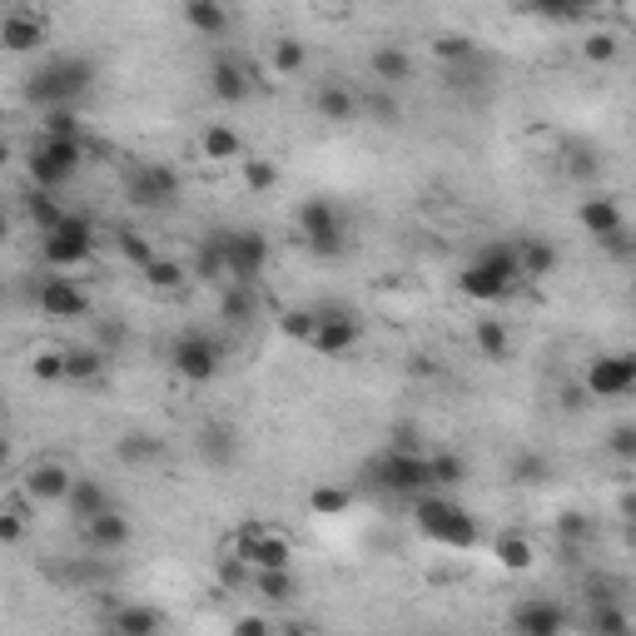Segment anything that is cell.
<instances>
[{"label": "cell", "mask_w": 636, "mask_h": 636, "mask_svg": "<svg viewBox=\"0 0 636 636\" xmlns=\"http://www.w3.org/2000/svg\"><path fill=\"white\" fill-rule=\"evenodd\" d=\"M90 90H94V60L90 55H55L25 75V100L40 110L80 105Z\"/></svg>", "instance_id": "6da1fadb"}, {"label": "cell", "mask_w": 636, "mask_h": 636, "mask_svg": "<svg viewBox=\"0 0 636 636\" xmlns=\"http://www.w3.org/2000/svg\"><path fill=\"white\" fill-rule=\"evenodd\" d=\"M522 283V264H518V244L503 239V244H487L468 269L458 274V294L472 304H497Z\"/></svg>", "instance_id": "7a4b0ae2"}, {"label": "cell", "mask_w": 636, "mask_h": 636, "mask_svg": "<svg viewBox=\"0 0 636 636\" xmlns=\"http://www.w3.org/2000/svg\"><path fill=\"white\" fill-rule=\"evenodd\" d=\"M412 522H418V532H423L428 543L453 547V552H468V547L483 543V527H478V518H472L462 503L443 497L437 487L418 497V507H412Z\"/></svg>", "instance_id": "3957f363"}, {"label": "cell", "mask_w": 636, "mask_h": 636, "mask_svg": "<svg viewBox=\"0 0 636 636\" xmlns=\"http://www.w3.org/2000/svg\"><path fill=\"white\" fill-rule=\"evenodd\" d=\"M94 144L85 140V135H46L40 130V140L30 144V179H36V189H60L71 185L75 175H80V165L90 160Z\"/></svg>", "instance_id": "277c9868"}, {"label": "cell", "mask_w": 636, "mask_h": 636, "mask_svg": "<svg viewBox=\"0 0 636 636\" xmlns=\"http://www.w3.org/2000/svg\"><path fill=\"white\" fill-rule=\"evenodd\" d=\"M364 478H368V487L393 493V497H423V493H433V468H428V458H418L412 448L378 453V458L364 468Z\"/></svg>", "instance_id": "5b68a950"}, {"label": "cell", "mask_w": 636, "mask_h": 636, "mask_svg": "<svg viewBox=\"0 0 636 636\" xmlns=\"http://www.w3.org/2000/svg\"><path fill=\"white\" fill-rule=\"evenodd\" d=\"M298 239H304L308 254H318V259H339V254H348V219H343V209L333 200L308 194L298 204Z\"/></svg>", "instance_id": "8992f818"}, {"label": "cell", "mask_w": 636, "mask_h": 636, "mask_svg": "<svg viewBox=\"0 0 636 636\" xmlns=\"http://www.w3.org/2000/svg\"><path fill=\"white\" fill-rule=\"evenodd\" d=\"M169 368H175L185 383H209V378L225 368V343L204 329H185L169 343Z\"/></svg>", "instance_id": "52a82bcc"}, {"label": "cell", "mask_w": 636, "mask_h": 636, "mask_svg": "<svg viewBox=\"0 0 636 636\" xmlns=\"http://www.w3.org/2000/svg\"><path fill=\"white\" fill-rule=\"evenodd\" d=\"M125 200L135 209H175L179 204V175L169 165H154V160H140V165L125 169Z\"/></svg>", "instance_id": "ba28073f"}, {"label": "cell", "mask_w": 636, "mask_h": 636, "mask_svg": "<svg viewBox=\"0 0 636 636\" xmlns=\"http://www.w3.org/2000/svg\"><path fill=\"white\" fill-rule=\"evenodd\" d=\"M90 249H94V225L85 214H65V225L40 239V259H46L50 269H80V264L90 259Z\"/></svg>", "instance_id": "9c48e42d"}, {"label": "cell", "mask_w": 636, "mask_h": 636, "mask_svg": "<svg viewBox=\"0 0 636 636\" xmlns=\"http://www.w3.org/2000/svg\"><path fill=\"white\" fill-rule=\"evenodd\" d=\"M358 339H364L358 314H348L343 304H318V329H314V339H308V348H314L318 358H343L348 348H358Z\"/></svg>", "instance_id": "30bf717a"}, {"label": "cell", "mask_w": 636, "mask_h": 636, "mask_svg": "<svg viewBox=\"0 0 636 636\" xmlns=\"http://www.w3.org/2000/svg\"><path fill=\"white\" fill-rule=\"evenodd\" d=\"M577 219H582V229H587L601 249H612V254H626V249H632V244H626L622 204H616L612 194H592V200H582Z\"/></svg>", "instance_id": "8fae6325"}, {"label": "cell", "mask_w": 636, "mask_h": 636, "mask_svg": "<svg viewBox=\"0 0 636 636\" xmlns=\"http://www.w3.org/2000/svg\"><path fill=\"white\" fill-rule=\"evenodd\" d=\"M269 254L274 249L259 229H229V283H259Z\"/></svg>", "instance_id": "7c38bea8"}, {"label": "cell", "mask_w": 636, "mask_h": 636, "mask_svg": "<svg viewBox=\"0 0 636 636\" xmlns=\"http://www.w3.org/2000/svg\"><path fill=\"white\" fill-rule=\"evenodd\" d=\"M587 393L592 398H626V393H636V354H601L587 368Z\"/></svg>", "instance_id": "4fadbf2b"}, {"label": "cell", "mask_w": 636, "mask_h": 636, "mask_svg": "<svg viewBox=\"0 0 636 636\" xmlns=\"http://www.w3.org/2000/svg\"><path fill=\"white\" fill-rule=\"evenodd\" d=\"M36 308L46 318H85L90 314V298H85V289L80 283H71V279H40L36 283Z\"/></svg>", "instance_id": "5bb4252c"}, {"label": "cell", "mask_w": 636, "mask_h": 636, "mask_svg": "<svg viewBox=\"0 0 636 636\" xmlns=\"http://www.w3.org/2000/svg\"><path fill=\"white\" fill-rule=\"evenodd\" d=\"M209 94L219 105H244L249 94H254V71L239 55H219L209 65Z\"/></svg>", "instance_id": "9a60e30c"}, {"label": "cell", "mask_w": 636, "mask_h": 636, "mask_svg": "<svg viewBox=\"0 0 636 636\" xmlns=\"http://www.w3.org/2000/svg\"><path fill=\"white\" fill-rule=\"evenodd\" d=\"M507 622H512V632H522V636H557L567 626V612L552 597H527V601L512 607Z\"/></svg>", "instance_id": "2e32d148"}, {"label": "cell", "mask_w": 636, "mask_h": 636, "mask_svg": "<svg viewBox=\"0 0 636 636\" xmlns=\"http://www.w3.org/2000/svg\"><path fill=\"white\" fill-rule=\"evenodd\" d=\"M75 487V472L55 458H40L36 468L25 472V497H36V503H65Z\"/></svg>", "instance_id": "e0dca14e"}, {"label": "cell", "mask_w": 636, "mask_h": 636, "mask_svg": "<svg viewBox=\"0 0 636 636\" xmlns=\"http://www.w3.org/2000/svg\"><path fill=\"white\" fill-rule=\"evenodd\" d=\"M314 110H318V119H329V125H348V119L364 115V94L343 80H323L314 90Z\"/></svg>", "instance_id": "ac0fdd59"}, {"label": "cell", "mask_w": 636, "mask_h": 636, "mask_svg": "<svg viewBox=\"0 0 636 636\" xmlns=\"http://www.w3.org/2000/svg\"><path fill=\"white\" fill-rule=\"evenodd\" d=\"M65 507H71V518L85 527V522H94L100 512H110V507H115V497H110V487L100 483V478L75 472V487H71V497H65Z\"/></svg>", "instance_id": "d6986e66"}, {"label": "cell", "mask_w": 636, "mask_h": 636, "mask_svg": "<svg viewBox=\"0 0 636 636\" xmlns=\"http://www.w3.org/2000/svg\"><path fill=\"white\" fill-rule=\"evenodd\" d=\"M194 279L200 283H229V229H209L194 249Z\"/></svg>", "instance_id": "ffe728a7"}, {"label": "cell", "mask_w": 636, "mask_h": 636, "mask_svg": "<svg viewBox=\"0 0 636 636\" xmlns=\"http://www.w3.org/2000/svg\"><path fill=\"white\" fill-rule=\"evenodd\" d=\"M135 537L130 518L119 512V507H110V512H100L94 522H85V543L94 547V552H125Z\"/></svg>", "instance_id": "44dd1931"}, {"label": "cell", "mask_w": 636, "mask_h": 636, "mask_svg": "<svg viewBox=\"0 0 636 636\" xmlns=\"http://www.w3.org/2000/svg\"><path fill=\"white\" fill-rule=\"evenodd\" d=\"M0 46L11 50V55H30V50L46 46V21L30 11H11L5 25H0Z\"/></svg>", "instance_id": "7402d4cb"}, {"label": "cell", "mask_w": 636, "mask_h": 636, "mask_svg": "<svg viewBox=\"0 0 636 636\" xmlns=\"http://www.w3.org/2000/svg\"><path fill=\"white\" fill-rule=\"evenodd\" d=\"M219 318H225L229 329H249V323L259 318V283H225Z\"/></svg>", "instance_id": "603a6c76"}, {"label": "cell", "mask_w": 636, "mask_h": 636, "mask_svg": "<svg viewBox=\"0 0 636 636\" xmlns=\"http://www.w3.org/2000/svg\"><path fill=\"white\" fill-rule=\"evenodd\" d=\"M179 11H185V25L194 30L200 40H219L229 30V11L225 0H179Z\"/></svg>", "instance_id": "cb8c5ba5"}, {"label": "cell", "mask_w": 636, "mask_h": 636, "mask_svg": "<svg viewBox=\"0 0 636 636\" xmlns=\"http://www.w3.org/2000/svg\"><path fill=\"white\" fill-rule=\"evenodd\" d=\"M368 71H373V80L383 90H398V85L412 80V55L403 46H378L373 60H368Z\"/></svg>", "instance_id": "d4e9b609"}, {"label": "cell", "mask_w": 636, "mask_h": 636, "mask_svg": "<svg viewBox=\"0 0 636 636\" xmlns=\"http://www.w3.org/2000/svg\"><path fill=\"white\" fill-rule=\"evenodd\" d=\"M105 626H110V632H119V636H154V632H165V612L119 601V612H110V616H105Z\"/></svg>", "instance_id": "484cf974"}, {"label": "cell", "mask_w": 636, "mask_h": 636, "mask_svg": "<svg viewBox=\"0 0 636 636\" xmlns=\"http://www.w3.org/2000/svg\"><path fill=\"white\" fill-rule=\"evenodd\" d=\"M200 458L209 462V468H229V462L239 458V433L229 423L200 428Z\"/></svg>", "instance_id": "4316f807"}, {"label": "cell", "mask_w": 636, "mask_h": 636, "mask_svg": "<svg viewBox=\"0 0 636 636\" xmlns=\"http://www.w3.org/2000/svg\"><path fill=\"white\" fill-rule=\"evenodd\" d=\"M110 368V354L100 343H85V348H65V383H94V378Z\"/></svg>", "instance_id": "83f0119b"}, {"label": "cell", "mask_w": 636, "mask_h": 636, "mask_svg": "<svg viewBox=\"0 0 636 636\" xmlns=\"http://www.w3.org/2000/svg\"><path fill=\"white\" fill-rule=\"evenodd\" d=\"M512 244H518L522 279H547V274L557 269V249L547 244V239H537V234H522V239H512Z\"/></svg>", "instance_id": "f1b7e54d"}, {"label": "cell", "mask_w": 636, "mask_h": 636, "mask_svg": "<svg viewBox=\"0 0 636 636\" xmlns=\"http://www.w3.org/2000/svg\"><path fill=\"white\" fill-rule=\"evenodd\" d=\"M115 458L125 462V468H144V462H160L165 458V443L154 433H125L115 443Z\"/></svg>", "instance_id": "f546056e"}, {"label": "cell", "mask_w": 636, "mask_h": 636, "mask_svg": "<svg viewBox=\"0 0 636 636\" xmlns=\"http://www.w3.org/2000/svg\"><path fill=\"white\" fill-rule=\"evenodd\" d=\"M254 592H259L264 601H274V607H283V601L298 597V582L289 567H259V572H254Z\"/></svg>", "instance_id": "4dcf8cb0"}, {"label": "cell", "mask_w": 636, "mask_h": 636, "mask_svg": "<svg viewBox=\"0 0 636 636\" xmlns=\"http://www.w3.org/2000/svg\"><path fill=\"white\" fill-rule=\"evenodd\" d=\"M204 160H219V165H229V160H244V140H239V130H229V125H209L200 140Z\"/></svg>", "instance_id": "1f68e13d"}, {"label": "cell", "mask_w": 636, "mask_h": 636, "mask_svg": "<svg viewBox=\"0 0 636 636\" xmlns=\"http://www.w3.org/2000/svg\"><path fill=\"white\" fill-rule=\"evenodd\" d=\"M25 219L40 229V239H46V234H55V229L65 225V209L55 204V194H50V189H36V194L25 200Z\"/></svg>", "instance_id": "d6a6232c"}, {"label": "cell", "mask_w": 636, "mask_h": 636, "mask_svg": "<svg viewBox=\"0 0 636 636\" xmlns=\"http://www.w3.org/2000/svg\"><path fill=\"white\" fill-rule=\"evenodd\" d=\"M493 557L507 567V572H527V567L537 562V552H532V543L522 537V532H503V537L493 543Z\"/></svg>", "instance_id": "836d02e7"}, {"label": "cell", "mask_w": 636, "mask_h": 636, "mask_svg": "<svg viewBox=\"0 0 636 636\" xmlns=\"http://www.w3.org/2000/svg\"><path fill=\"white\" fill-rule=\"evenodd\" d=\"M472 343H478V354H483L487 364H503L507 348H512V339H507V329L497 323V318H478V333H472Z\"/></svg>", "instance_id": "e575fe53"}, {"label": "cell", "mask_w": 636, "mask_h": 636, "mask_svg": "<svg viewBox=\"0 0 636 636\" xmlns=\"http://www.w3.org/2000/svg\"><path fill=\"white\" fill-rule=\"evenodd\" d=\"M144 283H150L154 294H179L189 283V274H185V264H175V259H154V264H144Z\"/></svg>", "instance_id": "d590c367"}, {"label": "cell", "mask_w": 636, "mask_h": 636, "mask_svg": "<svg viewBox=\"0 0 636 636\" xmlns=\"http://www.w3.org/2000/svg\"><path fill=\"white\" fill-rule=\"evenodd\" d=\"M587 626H592V632H632V616L616 607V597H592Z\"/></svg>", "instance_id": "8d00e7d4"}, {"label": "cell", "mask_w": 636, "mask_h": 636, "mask_svg": "<svg viewBox=\"0 0 636 636\" xmlns=\"http://www.w3.org/2000/svg\"><path fill=\"white\" fill-rule=\"evenodd\" d=\"M269 60H274V71H279V75H298L308 65V50H304V40L279 36V40H274V50H269Z\"/></svg>", "instance_id": "74e56055"}, {"label": "cell", "mask_w": 636, "mask_h": 636, "mask_svg": "<svg viewBox=\"0 0 636 636\" xmlns=\"http://www.w3.org/2000/svg\"><path fill=\"white\" fill-rule=\"evenodd\" d=\"M547 478H552V462H547L543 453H518V458H512V483L543 487Z\"/></svg>", "instance_id": "f35d334b"}, {"label": "cell", "mask_w": 636, "mask_h": 636, "mask_svg": "<svg viewBox=\"0 0 636 636\" xmlns=\"http://www.w3.org/2000/svg\"><path fill=\"white\" fill-rule=\"evenodd\" d=\"M428 468H433V487H458V483H468V462L458 458V453H433L428 458Z\"/></svg>", "instance_id": "ab89813d"}, {"label": "cell", "mask_w": 636, "mask_h": 636, "mask_svg": "<svg viewBox=\"0 0 636 636\" xmlns=\"http://www.w3.org/2000/svg\"><path fill=\"white\" fill-rule=\"evenodd\" d=\"M433 55L443 60V65H472V60H478V46H472L468 36H458V30H453V36H437L433 40Z\"/></svg>", "instance_id": "60d3db41"}, {"label": "cell", "mask_w": 636, "mask_h": 636, "mask_svg": "<svg viewBox=\"0 0 636 636\" xmlns=\"http://www.w3.org/2000/svg\"><path fill=\"white\" fill-rule=\"evenodd\" d=\"M115 244H119V254H125L135 269H144V264L160 259V254H154V244L140 234V229H115Z\"/></svg>", "instance_id": "b9f144b4"}, {"label": "cell", "mask_w": 636, "mask_h": 636, "mask_svg": "<svg viewBox=\"0 0 636 636\" xmlns=\"http://www.w3.org/2000/svg\"><path fill=\"white\" fill-rule=\"evenodd\" d=\"M348 503H354V497L343 493V487H314V493H308V507H314L318 518H343Z\"/></svg>", "instance_id": "7bdbcfd3"}, {"label": "cell", "mask_w": 636, "mask_h": 636, "mask_svg": "<svg viewBox=\"0 0 636 636\" xmlns=\"http://www.w3.org/2000/svg\"><path fill=\"white\" fill-rule=\"evenodd\" d=\"M40 130L46 135H85L80 115H75V105H55V110H40Z\"/></svg>", "instance_id": "ee69618b"}, {"label": "cell", "mask_w": 636, "mask_h": 636, "mask_svg": "<svg viewBox=\"0 0 636 636\" xmlns=\"http://www.w3.org/2000/svg\"><path fill=\"white\" fill-rule=\"evenodd\" d=\"M279 329L289 333V339L308 343V339H314V329H318V308H289V314L279 318Z\"/></svg>", "instance_id": "f6af8a7d"}, {"label": "cell", "mask_w": 636, "mask_h": 636, "mask_svg": "<svg viewBox=\"0 0 636 636\" xmlns=\"http://www.w3.org/2000/svg\"><path fill=\"white\" fill-rule=\"evenodd\" d=\"M616 50H622V46H616V36H612V30H597V36H587V40H582V55H587L592 65H612V60H616Z\"/></svg>", "instance_id": "bcb514c9"}, {"label": "cell", "mask_w": 636, "mask_h": 636, "mask_svg": "<svg viewBox=\"0 0 636 636\" xmlns=\"http://www.w3.org/2000/svg\"><path fill=\"white\" fill-rule=\"evenodd\" d=\"M239 169H244L249 189H274L279 185V165H269V160H239Z\"/></svg>", "instance_id": "7dc6e473"}, {"label": "cell", "mask_w": 636, "mask_h": 636, "mask_svg": "<svg viewBox=\"0 0 636 636\" xmlns=\"http://www.w3.org/2000/svg\"><path fill=\"white\" fill-rule=\"evenodd\" d=\"M557 537H562L567 547H582L592 537V522L582 518V512H562V518H557Z\"/></svg>", "instance_id": "c3c4849f"}, {"label": "cell", "mask_w": 636, "mask_h": 636, "mask_svg": "<svg viewBox=\"0 0 636 636\" xmlns=\"http://www.w3.org/2000/svg\"><path fill=\"white\" fill-rule=\"evenodd\" d=\"M607 453L622 462H636V423H622L612 428V437H607Z\"/></svg>", "instance_id": "681fc988"}, {"label": "cell", "mask_w": 636, "mask_h": 636, "mask_svg": "<svg viewBox=\"0 0 636 636\" xmlns=\"http://www.w3.org/2000/svg\"><path fill=\"white\" fill-rule=\"evenodd\" d=\"M364 110H368V115H378V125H398V119H403V110H398V100H393V94H364Z\"/></svg>", "instance_id": "f907efd6"}, {"label": "cell", "mask_w": 636, "mask_h": 636, "mask_svg": "<svg viewBox=\"0 0 636 636\" xmlns=\"http://www.w3.org/2000/svg\"><path fill=\"white\" fill-rule=\"evenodd\" d=\"M36 378L40 383H65V354H36Z\"/></svg>", "instance_id": "816d5d0a"}, {"label": "cell", "mask_w": 636, "mask_h": 636, "mask_svg": "<svg viewBox=\"0 0 636 636\" xmlns=\"http://www.w3.org/2000/svg\"><path fill=\"white\" fill-rule=\"evenodd\" d=\"M522 11H532V15H552V21H572L567 15V0H518Z\"/></svg>", "instance_id": "f5cc1de1"}, {"label": "cell", "mask_w": 636, "mask_h": 636, "mask_svg": "<svg viewBox=\"0 0 636 636\" xmlns=\"http://www.w3.org/2000/svg\"><path fill=\"white\" fill-rule=\"evenodd\" d=\"M21 532H25V518H21V512H5V522H0V543L15 547V543H21Z\"/></svg>", "instance_id": "db71d44e"}, {"label": "cell", "mask_w": 636, "mask_h": 636, "mask_svg": "<svg viewBox=\"0 0 636 636\" xmlns=\"http://www.w3.org/2000/svg\"><path fill=\"white\" fill-rule=\"evenodd\" d=\"M234 632L239 636H264V632H274V622H269V616H239Z\"/></svg>", "instance_id": "11a10c76"}, {"label": "cell", "mask_w": 636, "mask_h": 636, "mask_svg": "<svg viewBox=\"0 0 636 636\" xmlns=\"http://www.w3.org/2000/svg\"><path fill=\"white\" fill-rule=\"evenodd\" d=\"M597 5H607V0H567V15H572V21H577V15L597 11Z\"/></svg>", "instance_id": "9f6ffc18"}, {"label": "cell", "mask_w": 636, "mask_h": 636, "mask_svg": "<svg viewBox=\"0 0 636 636\" xmlns=\"http://www.w3.org/2000/svg\"><path fill=\"white\" fill-rule=\"evenodd\" d=\"M626 532H632V547H636V518H632V522H626Z\"/></svg>", "instance_id": "6f0895ef"}]
</instances>
